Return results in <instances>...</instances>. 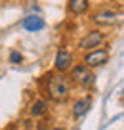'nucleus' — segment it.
<instances>
[{
  "mask_svg": "<svg viewBox=\"0 0 124 130\" xmlns=\"http://www.w3.org/2000/svg\"><path fill=\"white\" fill-rule=\"evenodd\" d=\"M69 88H71V84H69V78L65 75H54V77H50L48 84H46V92H48L50 100H54V102L67 100Z\"/></svg>",
  "mask_w": 124,
  "mask_h": 130,
  "instance_id": "f257e3e1",
  "label": "nucleus"
},
{
  "mask_svg": "<svg viewBox=\"0 0 124 130\" xmlns=\"http://www.w3.org/2000/svg\"><path fill=\"white\" fill-rule=\"evenodd\" d=\"M69 10L73 13H84L88 10V0H69Z\"/></svg>",
  "mask_w": 124,
  "mask_h": 130,
  "instance_id": "1a4fd4ad",
  "label": "nucleus"
},
{
  "mask_svg": "<svg viewBox=\"0 0 124 130\" xmlns=\"http://www.w3.org/2000/svg\"><path fill=\"white\" fill-rule=\"evenodd\" d=\"M56 130H63V128H56Z\"/></svg>",
  "mask_w": 124,
  "mask_h": 130,
  "instance_id": "f8f14e48",
  "label": "nucleus"
},
{
  "mask_svg": "<svg viewBox=\"0 0 124 130\" xmlns=\"http://www.w3.org/2000/svg\"><path fill=\"white\" fill-rule=\"evenodd\" d=\"M103 38H105V35L103 32H99V31H92V32H88L82 40H80V50H90V48H97V46L103 42Z\"/></svg>",
  "mask_w": 124,
  "mask_h": 130,
  "instance_id": "20e7f679",
  "label": "nucleus"
},
{
  "mask_svg": "<svg viewBox=\"0 0 124 130\" xmlns=\"http://www.w3.org/2000/svg\"><path fill=\"white\" fill-rule=\"evenodd\" d=\"M116 19H118V13H116V12H109V10H105V12H97L96 15H94V21L99 23V25H113Z\"/></svg>",
  "mask_w": 124,
  "mask_h": 130,
  "instance_id": "423d86ee",
  "label": "nucleus"
},
{
  "mask_svg": "<svg viewBox=\"0 0 124 130\" xmlns=\"http://www.w3.org/2000/svg\"><path fill=\"white\" fill-rule=\"evenodd\" d=\"M46 111H48V103H46L44 100H38V102H34L31 105V115L32 117H42Z\"/></svg>",
  "mask_w": 124,
  "mask_h": 130,
  "instance_id": "9d476101",
  "label": "nucleus"
},
{
  "mask_svg": "<svg viewBox=\"0 0 124 130\" xmlns=\"http://www.w3.org/2000/svg\"><path fill=\"white\" fill-rule=\"evenodd\" d=\"M42 27H44V21L38 15H31L23 21V29H27V31H40Z\"/></svg>",
  "mask_w": 124,
  "mask_h": 130,
  "instance_id": "6e6552de",
  "label": "nucleus"
},
{
  "mask_svg": "<svg viewBox=\"0 0 124 130\" xmlns=\"http://www.w3.org/2000/svg\"><path fill=\"white\" fill-rule=\"evenodd\" d=\"M71 67H73V56L69 52H65V50H59L57 56H56V69L59 73H65Z\"/></svg>",
  "mask_w": 124,
  "mask_h": 130,
  "instance_id": "39448f33",
  "label": "nucleus"
},
{
  "mask_svg": "<svg viewBox=\"0 0 124 130\" xmlns=\"http://www.w3.org/2000/svg\"><path fill=\"white\" fill-rule=\"evenodd\" d=\"M10 59H12V63H21L23 57H21L19 52H12V54H10Z\"/></svg>",
  "mask_w": 124,
  "mask_h": 130,
  "instance_id": "9b49d317",
  "label": "nucleus"
},
{
  "mask_svg": "<svg viewBox=\"0 0 124 130\" xmlns=\"http://www.w3.org/2000/svg\"><path fill=\"white\" fill-rule=\"evenodd\" d=\"M107 59H109V52L103 50V48H99V50L90 52L88 56L84 57V63L88 65V67H99V65L107 63Z\"/></svg>",
  "mask_w": 124,
  "mask_h": 130,
  "instance_id": "7ed1b4c3",
  "label": "nucleus"
},
{
  "mask_svg": "<svg viewBox=\"0 0 124 130\" xmlns=\"http://www.w3.org/2000/svg\"><path fill=\"white\" fill-rule=\"evenodd\" d=\"M71 78L76 82V84H80V86H92L94 84V75H92V71H90V67L88 65H76L75 69L71 71Z\"/></svg>",
  "mask_w": 124,
  "mask_h": 130,
  "instance_id": "f03ea898",
  "label": "nucleus"
},
{
  "mask_svg": "<svg viewBox=\"0 0 124 130\" xmlns=\"http://www.w3.org/2000/svg\"><path fill=\"white\" fill-rule=\"evenodd\" d=\"M90 105H92V100H90V98H84V100H78V102L75 103V107H73V115H75L76 119L84 117V115L88 113Z\"/></svg>",
  "mask_w": 124,
  "mask_h": 130,
  "instance_id": "0eeeda50",
  "label": "nucleus"
}]
</instances>
